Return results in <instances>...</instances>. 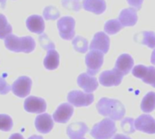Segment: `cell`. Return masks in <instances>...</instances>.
<instances>
[{"label": "cell", "mask_w": 155, "mask_h": 139, "mask_svg": "<svg viewBox=\"0 0 155 139\" xmlns=\"http://www.w3.org/2000/svg\"><path fill=\"white\" fill-rule=\"evenodd\" d=\"M96 109L100 115L113 120H121L125 114V108L122 102L114 99H101L96 105Z\"/></svg>", "instance_id": "1"}, {"label": "cell", "mask_w": 155, "mask_h": 139, "mask_svg": "<svg viewBox=\"0 0 155 139\" xmlns=\"http://www.w3.org/2000/svg\"><path fill=\"white\" fill-rule=\"evenodd\" d=\"M5 45L9 51L29 53L35 50V41L31 36L17 37L16 35L10 33L5 38Z\"/></svg>", "instance_id": "2"}, {"label": "cell", "mask_w": 155, "mask_h": 139, "mask_svg": "<svg viewBox=\"0 0 155 139\" xmlns=\"http://www.w3.org/2000/svg\"><path fill=\"white\" fill-rule=\"evenodd\" d=\"M116 131L114 121L111 118H104L94 126L90 134L94 139H111Z\"/></svg>", "instance_id": "3"}, {"label": "cell", "mask_w": 155, "mask_h": 139, "mask_svg": "<svg viewBox=\"0 0 155 139\" xmlns=\"http://www.w3.org/2000/svg\"><path fill=\"white\" fill-rule=\"evenodd\" d=\"M87 73L94 76L101 69L104 63V52L98 50H91L85 56Z\"/></svg>", "instance_id": "4"}, {"label": "cell", "mask_w": 155, "mask_h": 139, "mask_svg": "<svg viewBox=\"0 0 155 139\" xmlns=\"http://www.w3.org/2000/svg\"><path fill=\"white\" fill-rule=\"evenodd\" d=\"M67 100L74 107H87L94 100V96L92 93L83 92L79 90H73L68 93Z\"/></svg>", "instance_id": "5"}, {"label": "cell", "mask_w": 155, "mask_h": 139, "mask_svg": "<svg viewBox=\"0 0 155 139\" xmlns=\"http://www.w3.org/2000/svg\"><path fill=\"white\" fill-rule=\"evenodd\" d=\"M75 21L71 16H64L57 21V28L60 36L64 40H72L75 34Z\"/></svg>", "instance_id": "6"}, {"label": "cell", "mask_w": 155, "mask_h": 139, "mask_svg": "<svg viewBox=\"0 0 155 139\" xmlns=\"http://www.w3.org/2000/svg\"><path fill=\"white\" fill-rule=\"evenodd\" d=\"M32 88V80L26 76L19 77L11 86L12 92L19 97V98H25L29 95Z\"/></svg>", "instance_id": "7"}, {"label": "cell", "mask_w": 155, "mask_h": 139, "mask_svg": "<svg viewBox=\"0 0 155 139\" xmlns=\"http://www.w3.org/2000/svg\"><path fill=\"white\" fill-rule=\"evenodd\" d=\"M133 74L138 79H142L143 82L150 84L155 88V67H146L144 65H137L133 70Z\"/></svg>", "instance_id": "8"}, {"label": "cell", "mask_w": 155, "mask_h": 139, "mask_svg": "<svg viewBox=\"0 0 155 139\" xmlns=\"http://www.w3.org/2000/svg\"><path fill=\"white\" fill-rule=\"evenodd\" d=\"M123 77L124 74L114 68L112 71H105L102 72L99 77V82L104 87L118 86L121 84Z\"/></svg>", "instance_id": "9"}, {"label": "cell", "mask_w": 155, "mask_h": 139, "mask_svg": "<svg viewBox=\"0 0 155 139\" xmlns=\"http://www.w3.org/2000/svg\"><path fill=\"white\" fill-rule=\"evenodd\" d=\"M25 110L29 113H43L46 110V102L44 99L30 96L25 99L24 103Z\"/></svg>", "instance_id": "10"}, {"label": "cell", "mask_w": 155, "mask_h": 139, "mask_svg": "<svg viewBox=\"0 0 155 139\" xmlns=\"http://www.w3.org/2000/svg\"><path fill=\"white\" fill-rule=\"evenodd\" d=\"M136 130L147 133L155 134V119L150 115H141L134 121Z\"/></svg>", "instance_id": "11"}, {"label": "cell", "mask_w": 155, "mask_h": 139, "mask_svg": "<svg viewBox=\"0 0 155 139\" xmlns=\"http://www.w3.org/2000/svg\"><path fill=\"white\" fill-rule=\"evenodd\" d=\"M73 114H74L73 106L68 103H63L54 111V113L53 115V118L57 123L64 124L70 120Z\"/></svg>", "instance_id": "12"}, {"label": "cell", "mask_w": 155, "mask_h": 139, "mask_svg": "<svg viewBox=\"0 0 155 139\" xmlns=\"http://www.w3.org/2000/svg\"><path fill=\"white\" fill-rule=\"evenodd\" d=\"M110 47V39L108 35L104 33H97L94 34V39L90 44V50H98L104 53H106L109 51Z\"/></svg>", "instance_id": "13"}, {"label": "cell", "mask_w": 155, "mask_h": 139, "mask_svg": "<svg viewBox=\"0 0 155 139\" xmlns=\"http://www.w3.org/2000/svg\"><path fill=\"white\" fill-rule=\"evenodd\" d=\"M35 126L38 132L42 134L49 133L54 128V121L49 114L44 113L38 115L35 120Z\"/></svg>", "instance_id": "14"}, {"label": "cell", "mask_w": 155, "mask_h": 139, "mask_svg": "<svg viewBox=\"0 0 155 139\" xmlns=\"http://www.w3.org/2000/svg\"><path fill=\"white\" fill-rule=\"evenodd\" d=\"M77 84L87 93H92L94 91L99 85L97 80L88 73L80 74L77 79Z\"/></svg>", "instance_id": "15"}, {"label": "cell", "mask_w": 155, "mask_h": 139, "mask_svg": "<svg viewBox=\"0 0 155 139\" xmlns=\"http://www.w3.org/2000/svg\"><path fill=\"white\" fill-rule=\"evenodd\" d=\"M134 63V59L131 57V55L124 53L120 55L119 58L117 59L115 62V69L119 71L121 73H123L124 75H126L131 71V70H133Z\"/></svg>", "instance_id": "16"}, {"label": "cell", "mask_w": 155, "mask_h": 139, "mask_svg": "<svg viewBox=\"0 0 155 139\" xmlns=\"http://www.w3.org/2000/svg\"><path fill=\"white\" fill-rule=\"evenodd\" d=\"M27 29L35 33L41 34L45 31V22L42 16L37 14H33L26 19Z\"/></svg>", "instance_id": "17"}, {"label": "cell", "mask_w": 155, "mask_h": 139, "mask_svg": "<svg viewBox=\"0 0 155 139\" xmlns=\"http://www.w3.org/2000/svg\"><path fill=\"white\" fill-rule=\"evenodd\" d=\"M66 132L67 136L71 139L81 138L84 137L88 132V128L83 122H76L69 125L66 129Z\"/></svg>", "instance_id": "18"}, {"label": "cell", "mask_w": 155, "mask_h": 139, "mask_svg": "<svg viewBox=\"0 0 155 139\" xmlns=\"http://www.w3.org/2000/svg\"><path fill=\"white\" fill-rule=\"evenodd\" d=\"M138 20L137 12L134 8H125L124 9L120 15H119V21L124 26H134Z\"/></svg>", "instance_id": "19"}, {"label": "cell", "mask_w": 155, "mask_h": 139, "mask_svg": "<svg viewBox=\"0 0 155 139\" xmlns=\"http://www.w3.org/2000/svg\"><path fill=\"white\" fill-rule=\"evenodd\" d=\"M82 5L86 11L95 14H101L106 9V3L104 0H84Z\"/></svg>", "instance_id": "20"}, {"label": "cell", "mask_w": 155, "mask_h": 139, "mask_svg": "<svg viewBox=\"0 0 155 139\" xmlns=\"http://www.w3.org/2000/svg\"><path fill=\"white\" fill-rule=\"evenodd\" d=\"M44 66L50 71L55 70L59 66V54L55 50L47 51V54L44 60Z\"/></svg>", "instance_id": "21"}, {"label": "cell", "mask_w": 155, "mask_h": 139, "mask_svg": "<svg viewBox=\"0 0 155 139\" xmlns=\"http://www.w3.org/2000/svg\"><path fill=\"white\" fill-rule=\"evenodd\" d=\"M141 109L145 113H150L155 109V92L147 93L142 100Z\"/></svg>", "instance_id": "22"}, {"label": "cell", "mask_w": 155, "mask_h": 139, "mask_svg": "<svg viewBox=\"0 0 155 139\" xmlns=\"http://www.w3.org/2000/svg\"><path fill=\"white\" fill-rule=\"evenodd\" d=\"M124 28L119 20H110L104 24V32L108 34H115Z\"/></svg>", "instance_id": "23"}, {"label": "cell", "mask_w": 155, "mask_h": 139, "mask_svg": "<svg viewBox=\"0 0 155 139\" xmlns=\"http://www.w3.org/2000/svg\"><path fill=\"white\" fill-rule=\"evenodd\" d=\"M12 33V26L8 24L6 17L0 14V39H5Z\"/></svg>", "instance_id": "24"}, {"label": "cell", "mask_w": 155, "mask_h": 139, "mask_svg": "<svg viewBox=\"0 0 155 139\" xmlns=\"http://www.w3.org/2000/svg\"><path fill=\"white\" fill-rule=\"evenodd\" d=\"M73 45L75 51L82 52V53L86 52L87 50L89 49L87 40L82 36H76L73 41Z\"/></svg>", "instance_id": "25"}, {"label": "cell", "mask_w": 155, "mask_h": 139, "mask_svg": "<svg viewBox=\"0 0 155 139\" xmlns=\"http://www.w3.org/2000/svg\"><path fill=\"white\" fill-rule=\"evenodd\" d=\"M142 40L140 41L142 43L147 45L149 48H155V33L153 32H143L142 33Z\"/></svg>", "instance_id": "26"}, {"label": "cell", "mask_w": 155, "mask_h": 139, "mask_svg": "<svg viewBox=\"0 0 155 139\" xmlns=\"http://www.w3.org/2000/svg\"><path fill=\"white\" fill-rule=\"evenodd\" d=\"M13 127V120L10 116L5 114H0V130L10 131Z\"/></svg>", "instance_id": "27"}, {"label": "cell", "mask_w": 155, "mask_h": 139, "mask_svg": "<svg viewBox=\"0 0 155 139\" xmlns=\"http://www.w3.org/2000/svg\"><path fill=\"white\" fill-rule=\"evenodd\" d=\"M121 126H122L124 132L126 134H134L136 130V128L134 127V119L131 118H126L123 119Z\"/></svg>", "instance_id": "28"}, {"label": "cell", "mask_w": 155, "mask_h": 139, "mask_svg": "<svg viewBox=\"0 0 155 139\" xmlns=\"http://www.w3.org/2000/svg\"><path fill=\"white\" fill-rule=\"evenodd\" d=\"M60 12L54 6H47L44 10V17L46 20H55L59 18Z\"/></svg>", "instance_id": "29"}, {"label": "cell", "mask_w": 155, "mask_h": 139, "mask_svg": "<svg viewBox=\"0 0 155 139\" xmlns=\"http://www.w3.org/2000/svg\"><path fill=\"white\" fill-rule=\"evenodd\" d=\"M39 42H40V44L41 46L45 49V50H52L54 48V43L48 38V36L45 33H41L40 37H39Z\"/></svg>", "instance_id": "30"}, {"label": "cell", "mask_w": 155, "mask_h": 139, "mask_svg": "<svg viewBox=\"0 0 155 139\" xmlns=\"http://www.w3.org/2000/svg\"><path fill=\"white\" fill-rule=\"evenodd\" d=\"M63 3V5L68 9H72V10H75V11H78L81 9L82 7V4H80L78 1L76 0H63L62 1Z\"/></svg>", "instance_id": "31"}, {"label": "cell", "mask_w": 155, "mask_h": 139, "mask_svg": "<svg viewBox=\"0 0 155 139\" xmlns=\"http://www.w3.org/2000/svg\"><path fill=\"white\" fill-rule=\"evenodd\" d=\"M11 90V87L7 84L5 80L2 77H0V94L5 95Z\"/></svg>", "instance_id": "32"}, {"label": "cell", "mask_w": 155, "mask_h": 139, "mask_svg": "<svg viewBox=\"0 0 155 139\" xmlns=\"http://www.w3.org/2000/svg\"><path fill=\"white\" fill-rule=\"evenodd\" d=\"M127 2L131 6L134 7L136 10H139L142 8V5H143V0H127Z\"/></svg>", "instance_id": "33"}, {"label": "cell", "mask_w": 155, "mask_h": 139, "mask_svg": "<svg viewBox=\"0 0 155 139\" xmlns=\"http://www.w3.org/2000/svg\"><path fill=\"white\" fill-rule=\"evenodd\" d=\"M9 139H25V138H24V137H23L21 134L15 133V134H13V135H11V136H10Z\"/></svg>", "instance_id": "34"}, {"label": "cell", "mask_w": 155, "mask_h": 139, "mask_svg": "<svg viewBox=\"0 0 155 139\" xmlns=\"http://www.w3.org/2000/svg\"><path fill=\"white\" fill-rule=\"evenodd\" d=\"M113 139H132L131 137L125 136V135H123V134H117L114 137Z\"/></svg>", "instance_id": "35"}, {"label": "cell", "mask_w": 155, "mask_h": 139, "mask_svg": "<svg viewBox=\"0 0 155 139\" xmlns=\"http://www.w3.org/2000/svg\"><path fill=\"white\" fill-rule=\"evenodd\" d=\"M151 62H152L153 65H155V48H154V50H153V54H152Z\"/></svg>", "instance_id": "36"}, {"label": "cell", "mask_w": 155, "mask_h": 139, "mask_svg": "<svg viewBox=\"0 0 155 139\" xmlns=\"http://www.w3.org/2000/svg\"><path fill=\"white\" fill-rule=\"evenodd\" d=\"M28 139H43V137H42L41 136H36V135H35V136L30 137Z\"/></svg>", "instance_id": "37"}, {"label": "cell", "mask_w": 155, "mask_h": 139, "mask_svg": "<svg viewBox=\"0 0 155 139\" xmlns=\"http://www.w3.org/2000/svg\"><path fill=\"white\" fill-rule=\"evenodd\" d=\"M5 2H6V0H0V5H1L2 8L5 7Z\"/></svg>", "instance_id": "38"}, {"label": "cell", "mask_w": 155, "mask_h": 139, "mask_svg": "<svg viewBox=\"0 0 155 139\" xmlns=\"http://www.w3.org/2000/svg\"><path fill=\"white\" fill-rule=\"evenodd\" d=\"M77 139H85V138H84V137H81V138H77Z\"/></svg>", "instance_id": "39"}, {"label": "cell", "mask_w": 155, "mask_h": 139, "mask_svg": "<svg viewBox=\"0 0 155 139\" xmlns=\"http://www.w3.org/2000/svg\"><path fill=\"white\" fill-rule=\"evenodd\" d=\"M76 1H78V0H76Z\"/></svg>", "instance_id": "40"}]
</instances>
